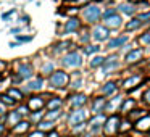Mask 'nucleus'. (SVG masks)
Wrapping results in <instances>:
<instances>
[{
  "label": "nucleus",
  "instance_id": "obj_1",
  "mask_svg": "<svg viewBox=\"0 0 150 137\" xmlns=\"http://www.w3.org/2000/svg\"><path fill=\"white\" fill-rule=\"evenodd\" d=\"M69 81H71V74L63 68H57L47 78V87L50 90H66L69 87Z\"/></svg>",
  "mask_w": 150,
  "mask_h": 137
},
{
  "label": "nucleus",
  "instance_id": "obj_2",
  "mask_svg": "<svg viewBox=\"0 0 150 137\" xmlns=\"http://www.w3.org/2000/svg\"><path fill=\"white\" fill-rule=\"evenodd\" d=\"M11 73L16 74L23 82H26L28 79L34 78V76L37 74V68H36V65H34L33 60L20 58V60H16V61L13 63V71H11Z\"/></svg>",
  "mask_w": 150,
  "mask_h": 137
},
{
  "label": "nucleus",
  "instance_id": "obj_3",
  "mask_svg": "<svg viewBox=\"0 0 150 137\" xmlns=\"http://www.w3.org/2000/svg\"><path fill=\"white\" fill-rule=\"evenodd\" d=\"M82 63H84V56H82V53L79 52V50L73 49L69 50V52H66L65 55L60 56V66H62L63 69H78L82 66Z\"/></svg>",
  "mask_w": 150,
  "mask_h": 137
},
{
  "label": "nucleus",
  "instance_id": "obj_4",
  "mask_svg": "<svg viewBox=\"0 0 150 137\" xmlns=\"http://www.w3.org/2000/svg\"><path fill=\"white\" fill-rule=\"evenodd\" d=\"M45 87H47V78H44L42 74H39V73H37L34 78L28 79L26 82L21 84V89H23V92L26 94V97H28V95H31V94H39V92H44V90H45Z\"/></svg>",
  "mask_w": 150,
  "mask_h": 137
},
{
  "label": "nucleus",
  "instance_id": "obj_5",
  "mask_svg": "<svg viewBox=\"0 0 150 137\" xmlns=\"http://www.w3.org/2000/svg\"><path fill=\"white\" fill-rule=\"evenodd\" d=\"M52 95V92H39V94H31L26 97V105L31 111H39V110H45V105L49 97Z\"/></svg>",
  "mask_w": 150,
  "mask_h": 137
},
{
  "label": "nucleus",
  "instance_id": "obj_6",
  "mask_svg": "<svg viewBox=\"0 0 150 137\" xmlns=\"http://www.w3.org/2000/svg\"><path fill=\"white\" fill-rule=\"evenodd\" d=\"M79 15H81V20L84 21V23H87V24H95L102 18L100 8H98L97 5H92V4L82 7L81 8V13H79Z\"/></svg>",
  "mask_w": 150,
  "mask_h": 137
},
{
  "label": "nucleus",
  "instance_id": "obj_7",
  "mask_svg": "<svg viewBox=\"0 0 150 137\" xmlns=\"http://www.w3.org/2000/svg\"><path fill=\"white\" fill-rule=\"evenodd\" d=\"M87 119H89V111L86 108H74V110H69V113L66 114V126L74 127L81 123H86Z\"/></svg>",
  "mask_w": 150,
  "mask_h": 137
},
{
  "label": "nucleus",
  "instance_id": "obj_8",
  "mask_svg": "<svg viewBox=\"0 0 150 137\" xmlns=\"http://www.w3.org/2000/svg\"><path fill=\"white\" fill-rule=\"evenodd\" d=\"M73 49H74V42H73L71 39H62V40H58V42L52 44L49 52H50V56H62Z\"/></svg>",
  "mask_w": 150,
  "mask_h": 137
},
{
  "label": "nucleus",
  "instance_id": "obj_9",
  "mask_svg": "<svg viewBox=\"0 0 150 137\" xmlns=\"http://www.w3.org/2000/svg\"><path fill=\"white\" fill-rule=\"evenodd\" d=\"M82 28V20L78 16H71L66 18V21L63 23V28L60 31V36H71V34L79 32Z\"/></svg>",
  "mask_w": 150,
  "mask_h": 137
},
{
  "label": "nucleus",
  "instance_id": "obj_10",
  "mask_svg": "<svg viewBox=\"0 0 150 137\" xmlns=\"http://www.w3.org/2000/svg\"><path fill=\"white\" fill-rule=\"evenodd\" d=\"M66 103H68L69 110H74V108H84L87 105V95L82 94V92H71L69 97L66 98Z\"/></svg>",
  "mask_w": 150,
  "mask_h": 137
},
{
  "label": "nucleus",
  "instance_id": "obj_11",
  "mask_svg": "<svg viewBox=\"0 0 150 137\" xmlns=\"http://www.w3.org/2000/svg\"><path fill=\"white\" fill-rule=\"evenodd\" d=\"M33 127L34 126L31 124V121L28 119V118H24V119H21L16 126H13V127L8 129L10 131V137H24Z\"/></svg>",
  "mask_w": 150,
  "mask_h": 137
},
{
  "label": "nucleus",
  "instance_id": "obj_12",
  "mask_svg": "<svg viewBox=\"0 0 150 137\" xmlns=\"http://www.w3.org/2000/svg\"><path fill=\"white\" fill-rule=\"evenodd\" d=\"M55 69H57V61H55V60H53V58H45V60H42V61H40L37 73H39V74H42L44 78H49V76L52 74Z\"/></svg>",
  "mask_w": 150,
  "mask_h": 137
},
{
  "label": "nucleus",
  "instance_id": "obj_13",
  "mask_svg": "<svg viewBox=\"0 0 150 137\" xmlns=\"http://www.w3.org/2000/svg\"><path fill=\"white\" fill-rule=\"evenodd\" d=\"M105 119H107V118L103 116V113H97L94 118H91V119H89V123H87L89 132H91L92 136H94V134H97L98 131H100L102 127H103Z\"/></svg>",
  "mask_w": 150,
  "mask_h": 137
},
{
  "label": "nucleus",
  "instance_id": "obj_14",
  "mask_svg": "<svg viewBox=\"0 0 150 137\" xmlns=\"http://www.w3.org/2000/svg\"><path fill=\"white\" fill-rule=\"evenodd\" d=\"M21 119H24V118L16 111V108H10V110L7 111V114H5L4 118H2V121H4L5 124H7L8 129H10V127H13V126H16V124L20 123Z\"/></svg>",
  "mask_w": 150,
  "mask_h": 137
},
{
  "label": "nucleus",
  "instance_id": "obj_15",
  "mask_svg": "<svg viewBox=\"0 0 150 137\" xmlns=\"http://www.w3.org/2000/svg\"><path fill=\"white\" fill-rule=\"evenodd\" d=\"M118 123H120V118L118 116H115V114H111L110 118H107L105 119V123H103V132H105V136H115L116 134V131H118Z\"/></svg>",
  "mask_w": 150,
  "mask_h": 137
},
{
  "label": "nucleus",
  "instance_id": "obj_16",
  "mask_svg": "<svg viewBox=\"0 0 150 137\" xmlns=\"http://www.w3.org/2000/svg\"><path fill=\"white\" fill-rule=\"evenodd\" d=\"M91 36L95 42H103V40H107L108 37H110V29H108L107 26L97 24V26H94V29L91 31Z\"/></svg>",
  "mask_w": 150,
  "mask_h": 137
},
{
  "label": "nucleus",
  "instance_id": "obj_17",
  "mask_svg": "<svg viewBox=\"0 0 150 137\" xmlns=\"http://www.w3.org/2000/svg\"><path fill=\"white\" fill-rule=\"evenodd\" d=\"M5 92H7V94L10 95L11 98H15L18 103H23V102H26V94L23 92L21 85H8V87L5 89Z\"/></svg>",
  "mask_w": 150,
  "mask_h": 137
},
{
  "label": "nucleus",
  "instance_id": "obj_18",
  "mask_svg": "<svg viewBox=\"0 0 150 137\" xmlns=\"http://www.w3.org/2000/svg\"><path fill=\"white\" fill-rule=\"evenodd\" d=\"M63 105H65V98L60 97V95L52 94L47 100L45 110H63Z\"/></svg>",
  "mask_w": 150,
  "mask_h": 137
},
{
  "label": "nucleus",
  "instance_id": "obj_19",
  "mask_svg": "<svg viewBox=\"0 0 150 137\" xmlns=\"http://www.w3.org/2000/svg\"><path fill=\"white\" fill-rule=\"evenodd\" d=\"M105 105H107V100H105L103 97H97L92 100L91 103V111H94L95 114L97 113H103L105 111Z\"/></svg>",
  "mask_w": 150,
  "mask_h": 137
},
{
  "label": "nucleus",
  "instance_id": "obj_20",
  "mask_svg": "<svg viewBox=\"0 0 150 137\" xmlns=\"http://www.w3.org/2000/svg\"><path fill=\"white\" fill-rule=\"evenodd\" d=\"M103 23H105V26H107L108 29H116V28L121 26L123 21H121V16H118V15H111V16L105 18Z\"/></svg>",
  "mask_w": 150,
  "mask_h": 137
},
{
  "label": "nucleus",
  "instance_id": "obj_21",
  "mask_svg": "<svg viewBox=\"0 0 150 137\" xmlns=\"http://www.w3.org/2000/svg\"><path fill=\"white\" fill-rule=\"evenodd\" d=\"M118 66H120V63L116 61V58H115V56H110V58H105V63L102 65V71H103V74H107L108 71H113Z\"/></svg>",
  "mask_w": 150,
  "mask_h": 137
},
{
  "label": "nucleus",
  "instance_id": "obj_22",
  "mask_svg": "<svg viewBox=\"0 0 150 137\" xmlns=\"http://www.w3.org/2000/svg\"><path fill=\"white\" fill-rule=\"evenodd\" d=\"M63 114H65V113H63V110H45V116H44V119L58 123V121L63 118Z\"/></svg>",
  "mask_w": 150,
  "mask_h": 137
},
{
  "label": "nucleus",
  "instance_id": "obj_23",
  "mask_svg": "<svg viewBox=\"0 0 150 137\" xmlns=\"http://www.w3.org/2000/svg\"><path fill=\"white\" fill-rule=\"evenodd\" d=\"M34 127L44 131V132H50V131L57 129V123H55V121H49V119H42L40 123H37Z\"/></svg>",
  "mask_w": 150,
  "mask_h": 137
},
{
  "label": "nucleus",
  "instance_id": "obj_24",
  "mask_svg": "<svg viewBox=\"0 0 150 137\" xmlns=\"http://www.w3.org/2000/svg\"><path fill=\"white\" fill-rule=\"evenodd\" d=\"M0 102H2V103H4L7 108H15V107L18 105V102L15 100V98H11L10 95H8L7 92H5V90L0 92Z\"/></svg>",
  "mask_w": 150,
  "mask_h": 137
},
{
  "label": "nucleus",
  "instance_id": "obj_25",
  "mask_svg": "<svg viewBox=\"0 0 150 137\" xmlns=\"http://www.w3.org/2000/svg\"><path fill=\"white\" fill-rule=\"evenodd\" d=\"M44 116H45V110H39V111H31V113L28 114V119L31 121V124H33V126H36L37 123H40V121L44 119Z\"/></svg>",
  "mask_w": 150,
  "mask_h": 137
},
{
  "label": "nucleus",
  "instance_id": "obj_26",
  "mask_svg": "<svg viewBox=\"0 0 150 137\" xmlns=\"http://www.w3.org/2000/svg\"><path fill=\"white\" fill-rule=\"evenodd\" d=\"M16 16H18V8H10V10L0 13V20L4 21V23H10V21H13V18H16Z\"/></svg>",
  "mask_w": 150,
  "mask_h": 137
},
{
  "label": "nucleus",
  "instance_id": "obj_27",
  "mask_svg": "<svg viewBox=\"0 0 150 137\" xmlns=\"http://www.w3.org/2000/svg\"><path fill=\"white\" fill-rule=\"evenodd\" d=\"M100 94L103 95V97L115 95V94H116V84H115V82H107V84L100 89Z\"/></svg>",
  "mask_w": 150,
  "mask_h": 137
},
{
  "label": "nucleus",
  "instance_id": "obj_28",
  "mask_svg": "<svg viewBox=\"0 0 150 137\" xmlns=\"http://www.w3.org/2000/svg\"><path fill=\"white\" fill-rule=\"evenodd\" d=\"M82 84H84V79H82L81 76H76V78H71L68 89H69L71 92H79V89L82 87Z\"/></svg>",
  "mask_w": 150,
  "mask_h": 137
},
{
  "label": "nucleus",
  "instance_id": "obj_29",
  "mask_svg": "<svg viewBox=\"0 0 150 137\" xmlns=\"http://www.w3.org/2000/svg\"><path fill=\"white\" fill-rule=\"evenodd\" d=\"M15 40H18V42L21 44V45H26V44H31L34 40V34H16V36H13Z\"/></svg>",
  "mask_w": 150,
  "mask_h": 137
},
{
  "label": "nucleus",
  "instance_id": "obj_30",
  "mask_svg": "<svg viewBox=\"0 0 150 137\" xmlns=\"http://www.w3.org/2000/svg\"><path fill=\"white\" fill-rule=\"evenodd\" d=\"M140 81H142V78H140V76H132V78L126 79V81L123 82V87L126 89V90H131V89L136 87L137 84H140Z\"/></svg>",
  "mask_w": 150,
  "mask_h": 137
},
{
  "label": "nucleus",
  "instance_id": "obj_31",
  "mask_svg": "<svg viewBox=\"0 0 150 137\" xmlns=\"http://www.w3.org/2000/svg\"><path fill=\"white\" fill-rule=\"evenodd\" d=\"M15 23L21 24V26H24V28H29L31 26V16L28 13H20L16 18H15Z\"/></svg>",
  "mask_w": 150,
  "mask_h": 137
},
{
  "label": "nucleus",
  "instance_id": "obj_32",
  "mask_svg": "<svg viewBox=\"0 0 150 137\" xmlns=\"http://www.w3.org/2000/svg\"><path fill=\"white\" fill-rule=\"evenodd\" d=\"M121 102H123V98H121V97H113V98H110V102H107V105H105V111H110V113H113Z\"/></svg>",
  "mask_w": 150,
  "mask_h": 137
},
{
  "label": "nucleus",
  "instance_id": "obj_33",
  "mask_svg": "<svg viewBox=\"0 0 150 137\" xmlns=\"http://www.w3.org/2000/svg\"><path fill=\"white\" fill-rule=\"evenodd\" d=\"M103 63H105V56L97 55V53H95V55L91 58V61H89V66H91L92 69H95V68H102Z\"/></svg>",
  "mask_w": 150,
  "mask_h": 137
},
{
  "label": "nucleus",
  "instance_id": "obj_34",
  "mask_svg": "<svg viewBox=\"0 0 150 137\" xmlns=\"http://www.w3.org/2000/svg\"><path fill=\"white\" fill-rule=\"evenodd\" d=\"M136 129L137 131H149L150 129V116H144L136 123Z\"/></svg>",
  "mask_w": 150,
  "mask_h": 137
},
{
  "label": "nucleus",
  "instance_id": "obj_35",
  "mask_svg": "<svg viewBox=\"0 0 150 137\" xmlns=\"http://www.w3.org/2000/svg\"><path fill=\"white\" fill-rule=\"evenodd\" d=\"M140 58H142V50H140V49L132 50V52H129L126 55V61L127 63H136V61H139Z\"/></svg>",
  "mask_w": 150,
  "mask_h": 137
},
{
  "label": "nucleus",
  "instance_id": "obj_36",
  "mask_svg": "<svg viewBox=\"0 0 150 137\" xmlns=\"http://www.w3.org/2000/svg\"><path fill=\"white\" fill-rule=\"evenodd\" d=\"M126 40H127V37H126V36L110 39V40H108V49H116V47H121L124 42H126Z\"/></svg>",
  "mask_w": 150,
  "mask_h": 137
},
{
  "label": "nucleus",
  "instance_id": "obj_37",
  "mask_svg": "<svg viewBox=\"0 0 150 137\" xmlns=\"http://www.w3.org/2000/svg\"><path fill=\"white\" fill-rule=\"evenodd\" d=\"M98 50H100L98 45H92V44L82 45V52H84V55H95V53H98Z\"/></svg>",
  "mask_w": 150,
  "mask_h": 137
},
{
  "label": "nucleus",
  "instance_id": "obj_38",
  "mask_svg": "<svg viewBox=\"0 0 150 137\" xmlns=\"http://www.w3.org/2000/svg\"><path fill=\"white\" fill-rule=\"evenodd\" d=\"M120 11L124 15H134L136 13V7L132 4H121L120 5Z\"/></svg>",
  "mask_w": 150,
  "mask_h": 137
},
{
  "label": "nucleus",
  "instance_id": "obj_39",
  "mask_svg": "<svg viewBox=\"0 0 150 137\" xmlns=\"http://www.w3.org/2000/svg\"><path fill=\"white\" fill-rule=\"evenodd\" d=\"M15 108H16V111H18V113H20V114H21V116H23V118H28V114L31 113V110H29V108H28L26 102H23V103H18V105H16V107H15Z\"/></svg>",
  "mask_w": 150,
  "mask_h": 137
},
{
  "label": "nucleus",
  "instance_id": "obj_40",
  "mask_svg": "<svg viewBox=\"0 0 150 137\" xmlns=\"http://www.w3.org/2000/svg\"><path fill=\"white\" fill-rule=\"evenodd\" d=\"M45 134H47V132H44V131L37 129V127H33V129H31L24 137H45Z\"/></svg>",
  "mask_w": 150,
  "mask_h": 137
},
{
  "label": "nucleus",
  "instance_id": "obj_41",
  "mask_svg": "<svg viewBox=\"0 0 150 137\" xmlns=\"http://www.w3.org/2000/svg\"><path fill=\"white\" fill-rule=\"evenodd\" d=\"M24 29H26V28L21 26V24H15V26H11L10 29H8V34H10V36H16V34H21Z\"/></svg>",
  "mask_w": 150,
  "mask_h": 137
},
{
  "label": "nucleus",
  "instance_id": "obj_42",
  "mask_svg": "<svg viewBox=\"0 0 150 137\" xmlns=\"http://www.w3.org/2000/svg\"><path fill=\"white\" fill-rule=\"evenodd\" d=\"M134 105H136V102H134L132 98H127V100L124 102L123 105H121V111H123V113H127V111H129L131 108L134 107Z\"/></svg>",
  "mask_w": 150,
  "mask_h": 137
},
{
  "label": "nucleus",
  "instance_id": "obj_43",
  "mask_svg": "<svg viewBox=\"0 0 150 137\" xmlns=\"http://www.w3.org/2000/svg\"><path fill=\"white\" fill-rule=\"evenodd\" d=\"M91 39H92V36L89 32H81V36H79V44H81V45H87V44L91 42Z\"/></svg>",
  "mask_w": 150,
  "mask_h": 137
},
{
  "label": "nucleus",
  "instance_id": "obj_44",
  "mask_svg": "<svg viewBox=\"0 0 150 137\" xmlns=\"http://www.w3.org/2000/svg\"><path fill=\"white\" fill-rule=\"evenodd\" d=\"M139 26H140V21L137 20V18L136 20H131L129 23L126 24V31H134V29H137Z\"/></svg>",
  "mask_w": 150,
  "mask_h": 137
},
{
  "label": "nucleus",
  "instance_id": "obj_45",
  "mask_svg": "<svg viewBox=\"0 0 150 137\" xmlns=\"http://www.w3.org/2000/svg\"><path fill=\"white\" fill-rule=\"evenodd\" d=\"M0 137H10V131L4 121H0Z\"/></svg>",
  "mask_w": 150,
  "mask_h": 137
},
{
  "label": "nucleus",
  "instance_id": "obj_46",
  "mask_svg": "<svg viewBox=\"0 0 150 137\" xmlns=\"http://www.w3.org/2000/svg\"><path fill=\"white\" fill-rule=\"evenodd\" d=\"M10 63L7 61V60H4V58H0V71H5V73H8L10 71Z\"/></svg>",
  "mask_w": 150,
  "mask_h": 137
},
{
  "label": "nucleus",
  "instance_id": "obj_47",
  "mask_svg": "<svg viewBox=\"0 0 150 137\" xmlns=\"http://www.w3.org/2000/svg\"><path fill=\"white\" fill-rule=\"evenodd\" d=\"M145 114V111L142 110H132V113H129V119H136V118H140Z\"/></svg>",
  "mask_w": 150,
  "mask_h": 137
},
{
  "label": "nucleus",
  "instance_id": "obj_48",
  "mask_svg": "<svg viewBox=\"0 0 150 137\" xmlns=\"http://www.w3.org/2000/svg\"><path fill=\"white\" fill-rule=\"evenodd\" d=\"M137 20H139L140 23H150V13H144V15H139V16H137Z\"/></svg>",
  "mask_w": 150,
  "mask_h": 137
},
{
  "label": "nucleus",
  "instance_id": "obj_49",
  "mask_svg": "<svg viewBox=\"0 0 150 137\" xmlns=\"http://www.w3.org/2000/svg\"><path fill=\"white\" fill-rule=\"evenodd\" d=\"M45 137H62V134H60L58 129H53V131H50V132H47Z\"/></svg>",
  "mask_w": 150,
  "mask_h": 137
},
{
  "label": "nucleus",
  "instance_id": "obj_50",
  "mask_svg": "<svg viewBox=\"0 0 150 137\" xmlns=\"http://www.w3.org/2000/svg\"><path fill=\"white\" fill-rule=\"evenodd\" d=\"M111 15H116V10H115V8H110V10H107V11H105L103 15H102V18H103V20H105V18L111 16Z\"/></svg>",
  "mask_w": 150,
  "mask_h": 137
},
{
  "label": "nucleus",
  "instance_id": "obj_51",
  "mask_svg": "<svg viewBox=\"0 0 150 137\" xmlns=\"http://www.w3.org/2000/svg\"><path fill=\"white\" fill-rule=\"evenodd\" d=\"M8 110H10V108H7L4 103H2V102H0V116L4 118L5 114H7V111H8Z\"/></svg>",
  "mask_w": 150,
  "mask_h": 137
},
{
  "label": "nucleus",
  "instance_id": "obj_52",
  "mask_svg": "<svg viewBox=\"0 0 150 137\" xmlns=\"http://www.w3.org/2000/svg\"><path fill=\"white\" fill-rule=\"evenodd\" d=\"M8 47H10V49H18V47H21V44L18 42V40H10V42H8Z\"/></svg>",
  "mask_w": 150,
  "mask_h": 137
},
{
  "label": "nucleus",
  "instance_id": "obj_53",
  "mask_svg": "<svg viewBox=\"0 0 150 137\" xmlns=\"http://www.w3.org/2000/svg\"><path fill=\"white\" fill-rule=\"evenodd\" d=\"M140 40L144 44H150V32H145L144 36H140Z\"/></svg>",
  "mask_w": 150,
  "mask_h": 137
},
{
  "label": "nucleus",
  "instance_id": "obj_54",
  "mask_svg": "<svg viewBox=\"0 0 150 137\" xmlns=\"http://www.w3.org/2000/svg\"><path fill=\"white\" fill-rule=\"evenodd\" d=\"M76 4L79 5V8H82V7H86V5L91 4V0H76Z\"/></svg>",
  "mask_w": 150,
  "mask_h": 137
},
{
  "label": "nucleus",
  "instance_id": "obj_55",
  "mask_svg": "<svg viewBox=\"0 0 150 137\" xmlns=\"http://www.w3.org/2000/svg\"><path fill=\"white\" fill-rule=\"evenodd\" d=\"M129 121H124V123H121V126H120V129L121 131H127V129H129Z\"/></svg>",
  "mask_w": 150,
  "mask_h": 137
},
{
  "label": "nucleus",
  "instance_id": "obj_56",
  "mask_svg": "<svg viewBox=\"0 0 150 137\" xmlns=\"http://www.w3.org/2000/svg\"><path fill=\"white\" fill-rule=\"evenodd\" d=\"M144 100H145V103L150 105V89L145 92V94H144Z\"/></svg>",
  "mask_w": 150,
  "mask_h": 137
},
{
  "label": "nucleus",
  "instance_id": "obj_57",
  "mask_svg": "<svg viewBox=\"0 0 150 137\" xmlns=\"http://www.w3.org/2000/svg\"><path fill=\"white\" fill-rule=\"evenodd\" d=\"M7 74H10V71H8V73H5V71H0V82H2V81H5V78H7Z\"/></svg>",
  "mask_w": 150,
  "mask_h": 137
},
{
  "label": "nucleus",
  "instance_id": "obj_58",
  "mask_svg": "<svg viewBox=\"0 0 150 137\" xmlns=\"http://www.w3.org/2000/svg\"><path fill=\"white\" fill-rule=\"evenodd\" d=\"M63 2H66V4H76V0H63Z\"/></svg>",
  "mask_w": 150,
  "mask_h": 137
},
{
  "label": "nucleus",
  "instance_id": "obj_59",
  "mask_svg": "<svg viewBox=\"0 0 150 137\" xmlns=\"http://www.w3.org/2000/svg\"><path fill=\"white\" fill-rule=\"evenodd\" d=\"M131 2H139V0H131Z\"/></svg>",
  "mask_w": 150,
  "mask_h": 137
},
{
  "label": "nucleus",
  "instance_id": "obj_60",
  "mask_svg": "<svg viewBox=\"0 0 150 137\" xmlns=\"http://www.w3.org/2000/svg\"><path fill=\"white\" fill-rule=\"evenodd\" d=\"M0 121H2V116H0Z\"/></svg>",
  "mask_w": 150,
  "mask_h": 137
},
{
  "label": "nucleus",
  "instance_id": "obj_61",
  "mask_svg": "<svg viewBox=\"0 0 150 137\" xmlns=\"http://www.w3.org/2000/svg\"><path fill=\"white\" fill-rule=\"evenodd\" d=\"M97 2H102V0H97Z\"/></svg>",
  "mask_w": 150,
  "mask_h": 137
}]
</instances>
